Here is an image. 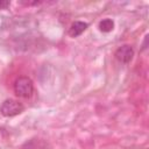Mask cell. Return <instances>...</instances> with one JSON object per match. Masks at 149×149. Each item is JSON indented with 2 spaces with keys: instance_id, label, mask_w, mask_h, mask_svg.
I'll return each mask as SVG.
<instances>
[{
  "instance_id": "6",
  "label": "cell",
  "mask_w": 149,
  "mask_h": 149,
  "mask_svg": "<svg viewBox=\"0 0 149 149\" xmlns=\"http://www.w3.org/2000/svg\"><path fill=\"white\" fill-rule=\"evenodd\" d=\"M10 5L9 1H6V0H0V9H6L8 6Z\"/></svg>"
},
{
  "instance_id": "4",
  "label": "cell",
  "mask_w": 149,
  "mask_h": 149,
  "mask_svg": "<svg viewBox=\"0 0 149 149\" xmlns=\"http://www.w3.org/2000/svg\"><path fill=\"white\" fill-rule=\"evenodd\" d=\"M87 28V23L83 21H74L69 28V35L72 37H77L83 34Z\"/></svg>"
},
{
  "instance_id": "2",
  "label": "cell",
  "mask_w": 149,
  "mask_h": 149,
  "mask_svg": "<svg viewBox=\"0 0 149 149\" xmlns=\"http://www.w3.org/2000/svg\"><path fill=\"white\" fill-rule=\"evenodd\" d=\"M23 112V105L15 99H6L0 106V113L3 116L12 118Z\"/></svg>"
},
{
  "instance_id": "5",
  "label": "cell",
  "mask_w": 149,
  "mask_h": 149,
  "mask_svg": "<svg viewBox=\"0 0 149 149\" xmlns=\"http://www.w3.org/2000/svg\"><path fill=\"white\" fill-rule=\"evenodd\" d=\"M114 28V22L112 19H104L99 22V29L104 33H108Z\"/></svg>"
},
{
  "instance_id": "1",
  "label": "cell",
  "mask_w": 149,
  "mask_h": 149,
  "mask_svg": "<svg viewBox=\"0 0 149 149\" xmlns=\"http://www.w3.org/2000/svg\"><path fill=\"white\" fill-rule=\"evenodd\" d=\"M14 92L17 97L28 98L34 92V84L29 77H19L14 83Z\"/></svg>"
},
{
  "instance_id": "3",
  "label": "cell",
  "mask_w": 149,
  "mask_h": 149,
  "mask_svg": "<svg viewBox=\"0 0 149 149\" xmlns=\"http://www.w3.org/2000/svg\"><path fill=\"white\" fill-rule=\"evenodd\" d=\"M134 56V50L130 45L125 44L116 49L115 51V58L121 63H129Z\"/></svg>"
}]
</instances>
